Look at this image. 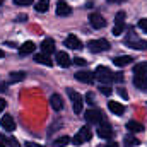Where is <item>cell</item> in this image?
Masks as SVG:
<instances>
[{
	"mask_svg": "<svg viewBox=\"0 0 147 147\" xmlns=\"http://www.w3.org/2000/svg\"><path fill=\"white\" fill-rule=\"evenodd\" d=\"M134 84H135V87H139L140 91H147V74H142V75H137V74H135Z\"/></svg>",
	"mask_w": 147,
	"mask_h": 147,
	"instance_id": "7c38bea8",
	"label": "cell"
},
{
	"mask_svg": "<svg viewBox=\"0 0 147 147\" xmlns=\"http://www.w3.org/2000/svg\"><path fill=\"white\" fill-rule=\"evenodd\" d=\"M134 72L137 74V75H142V74H147V63H137L135 67H134Z\"/></svg>",
	"mask_w": 147,
	"mask_h": 147,
	"instance_id": "484cf974",
	"label": "cell"
},
{
	"mask_svg": "<svg viewBox=\"0 0 147 147\" xmlns=\"http://www.w3.org/2000/svg\"><path fill=\"white\" fill-rule=\"evenodd\" d=\"M87 103H89V105H94V96H92L91 92L87 94Z\"/></svg>",
	"mask_w": 147,
	"mask_h": 147,
	"instance_id": "836d02e7",
	"label": "cell"
},
{
	"mask_svg": "<svg viewBox=\"0 0 147 147\" xmlns=\"http://www.w3.org/2000/svg\"><path fill=\"white\" fill-rule=\"evenodd\" d=\"M132 57H128V55H121V57H116V58H113V63L116 65V67H125V65H128V63H132Z\"/></svg>",
	"mask_w": 147,
	"mask_h": 147,
	"instance_id": "ac0fdd59",
	"label": "cell"
},
{
	"mask_svg": "<svg viewBox=\"0 0 147 147\" xmlns=\"http://www.w3.org/2000/svg\"><path fill=\"white\" fill-rule=\"evenodd\" d=\"M0 3H2V0H0Z\"/></svg>",
	"mask_w": 147,
	"mask_h": 147,
	"instance_id": "f35d334b",
	"label": "cell"
},
{
	"mask_svg": "<svg viewBox=\"0 0 147 147\" xmlns=\"http://www.w3.org/2000/svg\"><path fill=\"white\" fill-rule=\"evenodd\" d=\"M74 63H77V65H86L87 62H86L84 58H74Z\"/></svg>",
	"mask_w": 147,
	"mask_h": 147,
	"instance_id": "1f68e13d",
	"label": "cell"
},
{
	"mask_svg": "<svg viewBox=\"0 0 147 147\" xmlns=\"http://www.w3.org/2000/svg\"><path fill=\"white\" fill-rule=\"evenodd\" d=\"M137 26H139V29H142L144 33H147V17H146V19H140Z\"/></svg>",
	"mask_w": 147,
	"mask_h": 147,
	"instance_id": "83f0119b",
	"label": "cell"
},
{
	"mask_svg": "<svg viewBox=\"0 0 147 147\" xmlns=\"http://www.w3.org/2000/svg\"><path fill=\"white\" fill-rule=\"evenodd\" d=\"M0 147H7V140L3 135H0Z\"/></svg>",
	"mask_w": 147,
	"mask_h": 147,
	"instance_id": "d6a6232c",
	"label": "cell"
},
{
	"mask_svg": "<svg viewBox=\"0 0 147 147\" xmlns=\"http://www.w3.org/2000/svg\"><path fill=\"white\" fill-rule=\"evenodd\" d=\"M5 105H7V103H5V99H2V98H0V113L5 110Z\"/></svg>",
	"mask_w": 147,
	"mask_h": 147,
	"instance_id": "d590c367",
	"label": "cell"
},
{
	"mask_svg": "<svg viewBox=\"0 0 147 147\" xmlns=\"http://www.w3.org/2000/svg\"><path fill=\"white\" fill-rule=\"evenodd\" d=\"M69 92V98L72 101V108H74V113H82V108H84V101H82V96L74 91V89H67Z\"/></svg>",
	"mask_w": 147,
	"mask_h": 147,
	"instance_id": "3957f363",
	"label": "cell"
},
{
	"mask_svg": "<svg viewBox=\"0 0 147 147\" xmlns=\"http://www.w3.org/2000/svg\"><path fill=\"white\" fill-rule=\"evenodd\" d=\"M106 147H118V144H116V142H110Z\"/></svg>",
	"mask_w": 147,
	"mask_h": 147,
	"instance_id": "8d00e7d4",
	"label": "cell"
},
{
	"mask_svg": "<svg viewBox=\"0 0 147 147\" xmlns=\"http://www.w3.org/2000/svg\"><path fill=\"white\" fill-rule=\"evenodd\" d=\"M34 60H36L38 63H41V65H46V67L51 65V60H50V57L46 53H38L36 57H34Z\"/></svg>",
	"mask_w": 147,
	"mask_h": 147,
	"instance_id": "44dd1931",
	"label": "cell"
},
{
	"mask_svg": "<svg viewBox=\"0 0 147 147\" xmlns=\"http://www.w3.org/2000/svg\"><path fill=\"white\" fill-rule=\"evenodd\" d=\"M41 50H43V53H46V55L53 53V51H55V43H53V39H50V38L43 39V43H41Z\"/></svg>",
	"mask_w": 147,
	"mask_h": 147,
	"instance_id": "9a60e30c",
	"label": "cell"
},
{
	"mask_svg": "<svg viewBox=\"0 0 147 147\" xmlns=\"http://www.w3.org/2000/svg\"><path fill=\"white\" fill-rule=\"evenodd\" d=\"M108 108H110L111 113H115V115H123V111H125V108H123V105H120V103H116V101H110L108 103Z\"/></svg>",
	"mask_w": 147,
	"mask_h": 147,
	"instance_id": "ffe728a7",
	"label": "cell"
},
{
	"mask_svg": "<svg viewBox=\"0 0 147 147\" xmlns=\"http://www.w3.org/2000/svg\"><path fill=\"white\" fill-rule=\"evenodd\" d=\"M48 7H50V0H39L36 5H34V9H36L38 12H46Z\"/></svg>",
	"mask_w": 147,
	"mask_h": 147,
	"instance_id": "603a6c76",
	"label": "cell"
},
{
	"mask_svg": "<svg viewBox=\"0 0 147 147\" xmlns=\"http://www.w3.org/2000/svg\"><path fill=\"white\" fill-rule=\"evenodd\" d=\"M24 146L26 147H45V146H39V144H34V142H26Z\"/></svg>",
	"mask_w": 147,
	"mask_h": 147,
	"instance_id": "e575fe53",
	"label": "cell"
},
{
	"mask_svg": "<svg viewBox=\"0 0 147 147\" xmlns=\"http://www.w3.org/2000/svg\"><path fill=\"white\" fill-rule=\"evenodd\" d=\"M98 135H99L101 139H106V140H110L111 137H113V128H111V125L108 121H101V123H99Z\"/></svg>",
	"mask_w": 147,
	"mask_h": 147,
	"instance_id": "52a82bcc",
	"label": "cell"
},
{
	"mask_svg": "<svg viewBox=\"0 0 147 147\" xmlns=\"http://www.w3.org/2000/svg\"><path fill=\"white\" fill-rule=\"evenodd\" d=\"M34 48H36V45H34L33 41H26L22 46H19V53H21V55H29V53L34 51Z\"/></svg>",
	"mask_w": 147,
	"mask_h": 147,
	"instance_id": "d6986e66",
	"label": "cell"
},
{
	"mask_svg": "<svg viewBox=\"0 0 147 147\" xmlns=\"http://www.w3.org/2000/svg\"><path fill=\"white\" fill-rule=\"evenodd\" d=\"M70 12H72V9L67 2H58L57 3V14L58 16H69Z\"/></svg>",
	"mask_w": 147,
	"mask_h": 147,
	"instance_id": "e0dca14e",
	"label": "cell"
},
{
	"mask_svg": "<svg viewBox=\"0 0 147 147\" xmlns=\"http://www.w3.org/2000/svg\"><path fill=\"white\" fill-rule=\"evenodd\" d=\"M127 128L130 130V132H134V134H139V132H144V127L139 123V121H128L127 123Z\"/></svg>",
	"mask_w": 147,
	"mask_h": 147,
	"instance_id": "7402d4cb",
	"label": "cell"
},
{
	"mask_svg": "<svg viewBox=\"0 0 147 147\" xmlns=\"http://www.w3.org/2000/svg\"><path fill=\"white\" fill-rule=\"evenodd\" d=\"M84 116H86L87 123H101L103 121V113L98 110H89Z\"/></svg>",
	"mask_w": 147,
	"mask_h": 147,
	"instance_id": "ba28073f",
	"label": "cell"
},
{
	"mask_svg": "<svg viewBox=\"0 0 147 147\" xmlns=\"http://www.w3.org/2000/svg\"><path fill=\"white\" fill-rule=\"evenodd\" d=\"M125 43H127L130 48H135V50H146L147 48V43L144 41V39H139L132 28L128 29V36H127V39H125Z\"/></svg>",
	"mask_w": 147,
	"mask_h": 147,
	"instance_id": "6da1fadb",
	"label": "cell"
},
{
	"mask_svg": "<svg viewBox=\"0 0 147 147\" xmlns=\"http://www.w3.org/2000/svg\"><path fill=\"white\" fill-rule=\"evenodd\" d=\"M0 125H2V128H3V130H7V132H12V130H16V121H14V118H12L10 115H5V116H2V120H0Z\"/></svg>",
	"mask_w": 147,
	"mask_h": 147,
	"instance_id": "30bf717a",
	"label": "cell"
},
{
	"mask_svg": "<svg viewBox=\"0 0 147 147\" xmlns=\"http://www.w3.org/2000/svg\"><path fill=\"white\" fill-rule=\"evenodd\" d=\"M123 142H125V147H137L139 144H140V142H139L135 137H132V135H127Z\"/></svg>",
	"mask_w": 147,
	"mask_h": 147,
	"instance_id": "cb8c5ba5",
	"label": "cell"
},
{
	"mask_svg": "<svg viewBox=\"0 0 147 147\" xmlns=\"http://www.w3.org/2000/svg\"><path fill=\"white\" fill-rule=\"evenodd\" d=\"M125 29V12L120 10L116 14V19H115V26H113V34L115 36H120Z\"/></svg>",
	"mask_w": 147,
	"mask_h": 147,
	"instance_id": "8992f818",
	"label": "cell"
},
{
	"mask_svg": "<svg viewBox=\"0 0 147 147\" xmlns=\"http://www.w3.org/2000/svg\"><path fill=\"white\" fill-rule=\"evenodd\" d=\"M99 89H101V92H103V94H106V96H110V94H111V87L108 86V84H101V87H99Z\"/></svg>",
	"mask_w": 147,
	"mask_h": 147,
	"instance_id": "f1b7e54d",
	"label": "cell"
},
{
	"mask_svg": "<svg viewBox=\"0 0 147 147\" xmlns=\"http://www.w3.org/2000/svg\"><path fill=\"white\" fill-rule=\"evenodd\" d=\"M75 79L80 80V82H84V84H89V82H92V79H94V72L79 70V72H75Z\"/></svg>",
	"mask_w": 147,
	"mask_h": 147,
	"instance_id": "8fae6325",
	"label": "cell"
},
{
	"mask_svg": "<svg viewBox=\"0 0 147 147\" xmlns=\"http://www.w3.org/2000/svg\"><path fill=\"white\" fill-rule=\"evenodd\" d=\"M57 62H58L60 67H65V69H67V67L70 65V57H69L65 51H58V53H57Z\"/></svg>",
	"mask_w": 147,
	"mask_h": 147,
	"instance_id": "2e32d148",
	"label": "cell"
},
{
	"mask_svg": "<svg viewBox=\"0 0 147 147\" xmlns=\"http://www.w3.org/2000/svg\"><path fill=\"white\" fill-rule=\"evenodd\" d=\"M91 137H92L91 128H89V127H82V128L77 132V135L74 137V144H75V146H82L84 142L91 140Z\"/></svg>",
	"mask_w": 147,
	"mask_h": 147,
	"instance_id": "5b68a950",
	"label": "cell"
},
{
	"mask_svg": "<svg viewBox=\"0 0 147 147\" xmlns=\"http://www.w3.org/2000/svg\"><path fill=\"white\" fill-rule=\"evenodd\" d=\"M24 77H26L24 72H12L10 77H9V82H19V80H22Z\"/></svg>",
	"mask_w": 147,
	"mask_h": 147,
	"instance_id": "4316f807",
	"label": "cell"
},
{
	"mask_svg": "<svg viewBox=\"0 0 147 147\" xmlns=\"http://www.w3.org/2000/svg\"><path fill=\"white\" fill-rule=\"evenodd\" d=\"M3 57H5V53H3V51L0 50V58H3Z\"/></svg>",
	"mask_w": 147,
	"mask_h": 147,
	"instance_id": "74e56055",
	"label": "cell"
},
{
	"mask_svg": "<svg viewBox=\"0 0 147 147\" xmlns=\"http://www.w3.org/2000/svg\"><path fill=\"white\" fill-rule=\"evenodd\" d=\"M14 3H16V5H22V7H24V5H31V3H33V0H14Z\"/></svg>",
	"mask_w": 147,
	"mask_h": 147,
	"instance_id": "f546056e",
	"label": "cell"
},
{
	"mask_svg": "<svg viewBox=\"0 0 147 147\" xmlns=\"http://www.w3.org/2000/svg\"><path fill=\"white\" fill-rule=\"evenodd\" d=\"M94 77L101 82V84H110L111 80L115 79V75L108 67H98L96 72H94Z\"/></svg>",
	"mask_w": 147,
	"mask_h": 147,
	"instance_id": "7a4b0ae2",
	"label": "cell"
},
{
	"mask_svg": "<svg viewBox=\"0 0 147 147\" xmlns=\"http://www.w3.org/2000/svg\"><path fill=\"white\" fill-rule=\"evenodd\" d=\"M89 22H91V26L96 28V29H101V28L106 26V19H105L101 14H92V16L89 17Z\"/></svg>",
	"mask_w": 147,
	"mask_h": 147,
	"instance_id": "9c48e42d",
	"label": "cell"
},
{
	"mask_svg": "<svg viewBox=\"0 0 147 147\" xmlns=\"http://www.w3.org/2000/svg\"><path fill=\"white\" fill-rule=\"evenodd\" d=\"M65 46H69L70 50H80V48H82V43H80V39L77 36L70 34V36L65 39Z\"/></svg>",
	"mask_w": 147,
	"mask_h": 147,
	"instance_id": "4fadbf2b",
	"label": "cell"
},
{
	"mask_svg": "<svg viewBox=\"0 0 147 147\" xmlns=\"http://www.w3.org/2000/svg\"><path fill=\"white\" fill-rule=\"evenodd\" d=\"M7 144H9V146H12V147H21L19 144H17V140H16V139H9V140H7Z\"/></svg>",
	"mask_w": 147,
	"mask_h": 147,
	"instance_id": "4dcf8cb0",
	"label": "cell"
},
{
	"mask_svg": "<svg viewBox=\"0 0 147 147\" xmlns=\"http://www.w3.org/2000/svg\"><path fill=\"white\" fill-rule=\"evenodd\" d=\"M69 142H70V139L63 135V137H60V139H57L53 142V147H65V146H69Z\"/></svg>",
	"mask_w": 147,
	"mask_h": 147,
	"instance_id": "d4e9b609",
	"label": "cell"
},
{
	"mask_svg": "<svg viewBox=\"0 0 147 147\" xmlns=\"http://www.w3.org/2000/svg\"><path fill=\"white\" fill-rule=\"evenodd\" d=\"M87 48L92 51V53H99V51H108L110 50V43L106 39H92L89 41Z\"/></svg>",
	"mask_w": 147,
	"mask_h": 147,
	"instance_id": "277c9868",
	"label": "cell"
},
{
	"mask_svg": "<svg viewBox=\"0 0 147 147\" xmlns=\"http://www.w3.org/2000/svg\"><path fill=\"white\" fill-rule=\"evenodd\" d=\"M50 105H51V108L55 111H60L63 108V101H62V98H60V94H51V98H50Z\"/></svg>",
	"mask_w": 147,
	"mask_h": 147,
	"instance_id": "5bb4252c",
	"label": "cell"
}]
</instances>
